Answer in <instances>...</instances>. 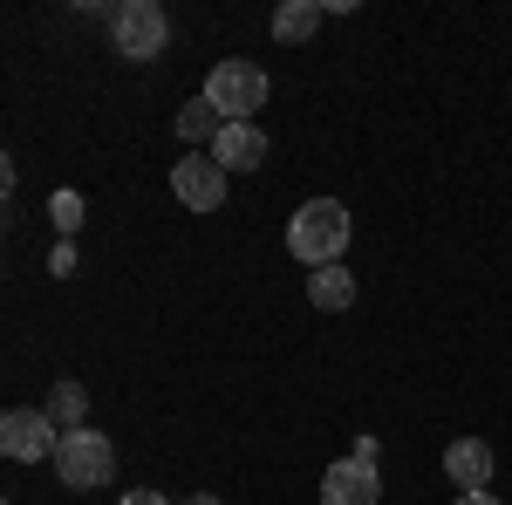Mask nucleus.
Here are the masks:
<instances>
[{
  "instance_id": "f257e3e1",
  "label": "nucleus",
  "mask_w": 512,
  "mask_h": 505,
  "mask_svg": "<svg viewBox=\"0 0 512 505\" xmlns=\"http://www.w3.org/2000/svg\"><path fill=\"white\" fill-rule=\"evenodd\" d=\"M349 205L342 198H315V205H301L294 219H287V253L301 260V267H342V253H349Z\"/></svg>"
},
{
  "instance_id": "f03ea898",
  "label": "nucleus",
  "mask_w": 512,
  "mask_h": 505,
  "mask_svg": "<svg viewBox=\"0 0 512 505\" xmlns=\"http://www.w3.org/2000/svg\"><path fill=\"white\" fill-rule=\"evenodd\" d=\"M55 478L69 485V492H103L110 478H117V444L103 437L96 424H82V430H62V444H55Z\"/></svg>"
},
{
  "instance_id": "7ed1b4c3",
  "label": "nucleus",
  "mask_w": 512,
  "mask_h": 505,
  "mask_svg": "<svg viewBox=\"0 0 512 505\" xmlns=\"http://www.w3.org/2000/svg\"><path fill=\"white\" fill-rule=\"evenodd\" d=\"M205 103L226 123H253L260 103H267V76H260L253 62H219V69L205 76Z\"/></svg>"
},
{
  "instance_id": "20e7f679",
  "label": "nucleus",
  "mask_w": 512,
  "mask_h": 505,
  "mask_svg": "<svg viewBox=\"0 0 512 505\" xmlns=\"http://www.w3.org/2000/svg\"><path fill=\"white\" fill-rule=\"evenodd\" d=\"M110 41H117V55H130V62H151V55H164V41H171V21H164L158 0H123V7H110Z\"/></svg>"
},
{
  "instance_id": "39448f33",
  "label": "nucleus",
  "mask_w": 512,
  "mask_h": 505,
  "mask_svg": "<svg viewBox=\"0 0 512 505\" xmlns=\"http://www.w3.org/2000/svg\"><path fill=\"white\" fill-rule=\"evenodd\" d=\"M55 444H62V430L48 410H7L0 417V451L14 458V465H41V458H55Z\"/></svg>"
},
{
  "instance_id": "423d86ee",
  "label": "nucleus",
  "mask_w": 512,
  "mask_h": 505,
  "mask_svg": "<svg viewBox=\"0 0 512 505\" xmlns=\"http://www.w3.org/2000/svg\"><path fill=\"white\" fill-rule=\"evenodd\" d=\"M226 178H233V171L212 151H192L185 164H171V192L185 198L192 212H219V205H226Z\"/></svg>"
},
{
  "instance_id": "0eeeda50",
  "label": "nucleus",
  "mask_w": 512,
  "mask_h": 505,
  "mask_svg": "<svg viewBox=\"0 0 512 505\" xmlns=\"http://www.w3.org/2000/svg\"><path fill=\"white\" fill-rule=\"evenodd\" d=\"M376 499H383V478H376V465L342 458V465L321 471V505H376Z\"/></svg>"
},
{
  "instance_id": "6e6552de",
  "label": "nucleus",
  "mask_w": 512,
  "mask_h": 505,
  "mask_svg": "<svg viewBox=\"0 0 512 505\" xmlns=\"http://www.w3.org/2000/svg\"><path fill=\"white\" fill-rule=\"evenodd\" d=\"M212 157H219L226 171H260V164H267V130H260V123H226L219 144H212Z\"/></svg>"
},
{
  "instance_id": "1a4fd4ad",
  "label": "nucleus",
  "mask_w": 512,
  "mask_h": 505,
  "mask_svg": "<svg viewBox=\"0 0 512 505\" xmlns=\"http://www.w3.org/2000/svg\"><path fill=\"white\" fill-rule=\"evenodd\" d=\"M444 478H451L458 492H485V485H492V444L458 437V444L444 451Z\"/></svg>"
},
{
  "instance_id": "9d476101",
  "label": "nucleus",
  "mask_w": 512,
  "mask_h": 505,
  "mask_svg": "<svg viewBox=\"0 0 512 505\" xmlns=\"http://www.w3.org/2000/svg\"><path fill=\"white\" fill-rule=\"evenodd\" d=\"M308 301H315L321 314L355 308V273L349 267H315V273H308Z\"/></svg>"
},
{
  "instance_id": "9b49d317",
  "label": "nucleus",
  "mask_w": 512,
  "mask_h": 505,
  "mask_svg": "<svg viewBox=\"0 0 512 505\" xmlns=\"http://www.w3.org/2000/svg\"><path fill=\"white\" fill-rule=\"evenodd\" d=\"M321 14H328L321 0H280V7H274V41H280V48L308 41V35L321 28Z\"/></svg>"
},
{
  "instance_id": "f8f14e48",
  "label": "nucleus",
  "mask_w": 512,
  "mask_h": 505,
  "mask_svg": "<svg viewBox=\"0 0 512 505\" xmlns=\"http://www.w3.org/2000/svg\"><path fill=\"white\" fill-rule=\"evenodd\" d=\"M219 130H226V117H219V110H212L205 96H192V103L178 110V137H185V144H205V137L219 144Z\"/></svg>"
},
{
  "instance_id": "ddd939ff",
  "label": "nucleus",
  "mask_w": 512,
  "mask_h": 505,
  "mask_svg": "<svg viewBox=\"0 0 512 505\" xmlns=\"http://www.w3.org/2000/svg\"><path fill=\"white\" fill-rule=\"evenodd\" d=\"M48 417L62 430H82V383H55V396H48Z\"/></svg>"
},
{
  "instance_id": "4468645a",
  "label": "nucleus",
  "mask_w": 512,
  "mask_h": 505,
  "mask_svg": "<svg viewBox=\"0 0 512 505\" xmlns=\"http://www.w3.org/2000/svg\"><path fill=\"white\" fill-rule=\"evenodd\" d=\"M48 219H55L62 233H76V226H82V198L76 192H55V198H48Z\"/></svg>"
},
{
  "instance_id": "2eb2a0df",
  "label": "nucleus",
  "mask_w": 512,
  "mask_h": 505,
  "mask_svg": "<svg viewBox=\"0 0 512 505\" xmlns=\"http://www.w3.org/2000/svg\"><path fill=\"white\" fill-rule=\"evenodd\" d=\"M117 505H171V499H164V492H151V485H144V492H123Z\"/></svg>"
},
{
  "instance_id": "dca6fc26",
  "label": "nucleus",
  "mask_w": 512,
  "mask_h": 505,
  "mask_svg": "<svg viewBox=\"0 0 512 505\" xmlns=\"http://www.w3.org/2000/svg\"><path fill=\"white\" fill-rule=\"evenodd\" d=\"M458 505H499L492 492H458Z\"/></svg>"
},
{
  "instance_id": "f3484780",
  "label": "nucleus",
  "mask_w": 512,
  "mask_h": 505,
  "mask_svg": "<svg viewBox=\"0 0 512 505\" xmlns=\"http://www.w3.org/2000/svg\"><path fill=\"white\" fill-rule=\"evenodd\" d=\"M185 505H219V499H212V492H192V499H185Z\"/></svg>"
}]
</instances>
